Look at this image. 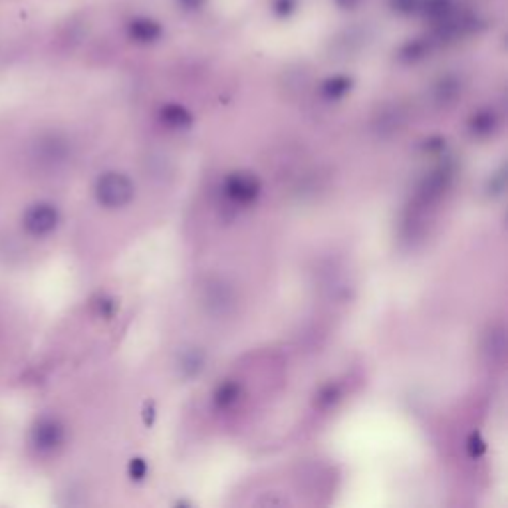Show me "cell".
Here are the masks:
<instances>
[{
    "mask_svg": "<svg viewBox=\"0 0 508 508\" xmlns=\"http://www.w3.org/2000/svg\"><path fill=\"white\" fill-rule=\"evenodd\" d=\"M60 214L50 203H36L28 209L22 219V225L30 237H46L58 227Z\"/></svg>",
    "mask_w": 508,
    "mask_h": 508,
    "instance_id": "2",
    "label": "cell"
},
{
    "mask_svg": "<svg viewBox=\"0 0 508 508\" xmlns=\"http://www.w3.org/2000/svg\"><path fill=\"white\" fill-rule=\"evenodd\" d=\"M496 118L493 113H479L470 121V129L475 135H489L495 132Z\"/></svg>",
    "mask_w": 508,
    "mask_h": 508,
    "instance_id": "8",
    "label": "cell"
},
{
    "mask_svg": "<svg viewBox=\"0 0 508 508\" xmlns=\"http://www.w3.org/2000/svg\"><path fill=\"white\" fill-rule=\"evenodd\" d=\"M239 397H241V386L237 381H225V383L219 386L216 393H214V403L225 409V407H230V405L239 402Z\"/></svg>",
    "mask_w": 508,
    "mask_h": 508,
    "instance_id": "6",
    "label": "cell"
},
{
    "mask_svg": "<svg viewBox=\"0 0 508 508\" xmlns=\"http://www.w3.org/2000/svg\"><path fill=\"white\" fill-rule=\"evenodd\" d=\"M97 308H100V314L104 318H109L113 314V300H100L97 302Z\"/></svg>",
    "mask_w": 508,
    "mask_h": 508,
    "instance_id": "13",
    "label": "cell"
},
{
    "mask_svg": "<svg viewBox=\"0 0 508 508\" xmlns=\"http://www.w3.org/2000/svg\"><path fill=\"white\" fill-rule=\"evenodd\" d=\"M223 191L237 205H251L260 195V181L253 173H230L223 183Z\"/></svg>",
    "mask_w": 508,
    "mask_h": 508,
    "instance_id": "3",
    "label": "cell"
},
{
    "mask_svg": "<svg viewBox=\"0 0 508 508\" xmlns=\"http://www.w3.org/2000/svg\"><path fill=\"white\" fill-rule=\"evenodd\" d=\"M349 90V81L344 80V78H335V80H330L326 86H324V94L328 97H342Z\"/></svg>",
    "mask_w": 508,
    "mask_h": 508,
    "instance_id": "10",
    "label": "cell"
},
{
    "mask_svg": "<svg viewBox=\"0 0 508 508\" xmlns=\"http://www.w3.org/2000/svg\"><path fill=\"white\" fill-rule=\"evenodd\" d=\"M127 473H129L132 481H143L148 475V463L143 459H134L127 467Z\"/></svg>",
    "mask_w": 508,
    "mask_h": 508,
    "instance_id": "11",
    "label": "cell"
},
{
    "mask_svg": "<svg viewBox=\"0 0 508 508\" xmlns=\"http://www.w3.org/2000/svg\"><path fill=\"white\" fill-rule=\"evenodd\" d=\"M203 363H205V356H203L201 351L191 349V351H187V354L181 358L179 367H181V372H183L185 377H195V375L203 370Z\"/></svg>",
    "mask_w": 508,
    "mask_h": 508,
    "instance_id": "7",
    "label": "cell"
},
{
    "mask_svg": "<svg viewBox=\"0 0 508 508\" xmlns=\"http://www.w3.org/2000/svg\"><path fill=\"white\" fill-rule=\"evenodd\" d=\"M134 197V183L123 173L102 175L95 183V199L102 207L120 209L125 207Z\"/></svg>",
    "mask_w": 508,
    "mask_h": 508,
    "instance_id": "1",
    "label": "cell"
},
{
    "mask_svg": "<svg viewBox=\"0 0 508 508\" xmlns=\"http://www.w3.org/2000/svg\"><path fill=\"white\" fill-rule=\"evenodd\" d=\"M161 120L163 123H167L169 127H175V129H185L191 125V113H189L185 107L181 106H167L163 107V111H161Z\"/></svg>",
    "mask_w": 508,
    "mask_h": 508,
    "instance_id": "5",
    "label": "cell"
},
{
    "mask_svg": "<svg viewBox=\"0 0 508 508\" xmlns=\"http://www.w3.org/2000/svg\"><path fill=\"white\" fill-rule=\"evenodd\" d=\"M467 451L470 457H481L482 453L486 451V443L482 441V437L479 433H473V435L468 437Z\"/></svg>",
    "mask_w": 508,
    "mask_h": 508,
    "instance_id": "12",
    "label": "cell"
},
{
    "mask_svg": "<svg viewBox=\"0 0 508 508\" xmlns=\"http://www.w3.org/2000/svg\"><path fill=\"white\" fill-rule=\"evenodd\" d=\"M340 386H334V383H330V386H324V388L318 391V395H316V403L322 405V407H328V405H332L340 399Z\"/></svg>",
    "mask_w": 508,
    "mask_h": 508,
    "instance_id": "9",
    "label": "cell"
},
{
    "mask_svg": "<svg viewBox=\"0 0 508 508\" xmlns=\"http://www.w3.org/2000/svg\"><path fill=\"white\" fill-rule=\"evenodd\" d=\"M64 441V429L54 419H42L32 431V445L40 453H52Z\"/></svg>",
    "mask_w": 508,
    "mask_h": 508,
    "instance_id": "4",
    "label": "cell"
}]
</instances>
